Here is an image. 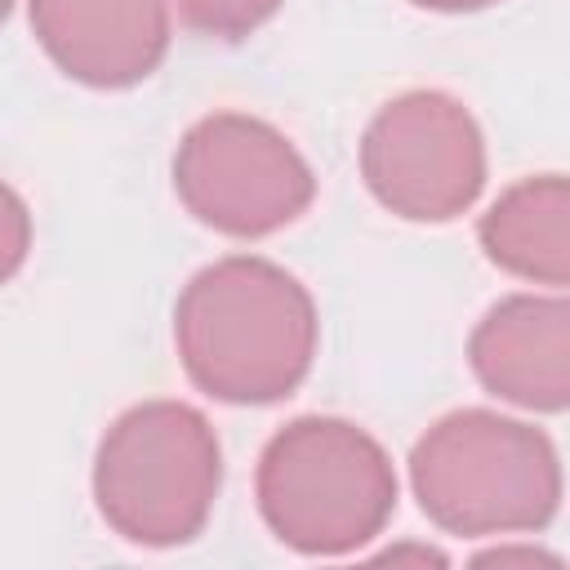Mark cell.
Here are the masks:
<instances>
[{
	"mask_svg": "<svg viewBox=\"0 0 570 570\" xmlns=\"http://www.w3.org/2000/svg\"><path fill=\"white\" fill-rule=\"evenodd\" d=\"M258 508L281 543L334 557L396 512V476L374 436L343 419H298L258 459Z\"/></svg>",
	"mask_w": 570,
	"mask_h": 570,
	"instance_id": "7a4b0ae2",
	"label": "cell"
},
{
	"mask_svg": "<svg viewBox=\"0 0 570 570\" xmlns=\"http://www.w3.org/2000/svg\"><path fill=\"white\" fill-rule=\"evenodd\" d=\"M94 494L116 534L151 548L187 543L218 494V436L183 401L134 405L98 445Z\"/></svg>",
	"mask_w": 570,
	"mask_h": 570,
	"instance_id": "277c9868",
	"label": "cell"
},
{
	"mask_svg": "<svg viewBox=\"0 0 570 570\" xmlns=\"http://www.w3.org/2000/svg\"><path fill=\"white\" fill-rule=\"evenodd\" d=\"M419 9H441V13H463V9H485L494 0H414Z\"/></svg>",
	"mask_w": 570,
	"mask_h": 570,
	"instance_id": "7c38bea8",
	"label": "cell"
},
{
	"mask_svg": "<svg viewBox=\"0 0 570 570\" xmlns=\"http://www.w3.org/2000/svg\"><path fill=\"white\" fill-rule=\"evenodd\" d=\"M566 303L561 298H503L472 334L476 379L517 405L561 410L566 405Z\"/></svg>",
	"mask_w": 570,
	"mask_h": 570,
	"instance_id": "ba28073f",
	"label": "cell"
},
{
	"mask_svg": "<svg viewBox=\"0 0 570 570\" xmlns=\"http://www.w3.org/2000/svg\"><path fill=\"white\" fill-rule=\"evenodd\" d=\"M31 27L67 76L98 89L151 76L169 49L165 0H31Z\"/></svg>",
	"mask_w": 570,
	"mask_h": 570,
	"instance_id": "52a82bcc",
	"label": "cell"
},
{
	"mask_svg": "<svg viewBox=\"0 0 570 570\" xmlns=\"http://www.w3.org/2000/svg\"><path fill=\"white\" fill-rule=\"evenodd\" d=\"M31 249V218H27V205L13 187L0 183V285L22 267Z\"/></svg>",
	"mask_w": 570,
	"mask_h": 570,
	"instance_id": "8fae6325",
	"label": "cell"
},
{
	"mask_svg": "<svg viewBox=\"0 0 570 570\" xmlns=\"http://www.w3.org/2000/svg\"><path fill=\"white\" fill-rule=\"evenodd\" d=\"M481 245H485L490 263H499L517 276L566 285L570 249H566V183H561V174L517 183L481 218Z\"/></svg>",
	"mask_w": 570,
	"mask_h": 570,
	"instance_id": "9c48e42d",
	"label": "cell"
},
{
	"mask_svg": "<svg viewBox=\"0 0 570 570\" xmlns=\"http://www.w3.org/2000/svg\"><path fill=\"white\" fill-rule=\"evenodd\" d=\"M174 187L200 223L227 236H267L316 196V178L289 138L240 111L191 125L174 156Z\"/></svg>",
	"mask_w": 570,
	"mask_h": 570,
	"instance_id": "5b68a950",
	"label": "cell"
},
{
	"mask_svg": "<svg viewBox=\"0 0 570 570\" xmlns=\"http://www.w3.org/2000/svg\"><path fill=\"white\" fill-rule=\"evenodd\" d=\"M281 0H178V13L191 31L205 36H223V40H240L254 27H263L276 13Z\"/></svg>",
	"mask_w": 570,
	"mask_h": 570,
	"instance_id": "30bf717a",
	"label": "cell"
},
{
	"mask_svg": "<svg viewBox=\"0 0 570 570\" xmlns=\"http://www.w3.org/2000/svg\"><path fill=\"white\" fill-rule=\"evenodd\" d=\"M4 13H9V0H0V22H4Z\"/></svg>",
	"mask_w": 570,
	"mask_h": 570,
	"instance_id": "4fadbf2b",
	"label": "cell"
},
{
	"mask_svg": "<svg viewBox=\"0 0 570 570\" xmlns=\"http://www.w3.org/2000/svg\"><path fill=\"white\" fill-rule=\"evenodd\" d=\"M410 476L423 512L454 534L539 530L561 499L552 441L490 410L441 419L414 445Z\"/></svg>",
	"mask_w": 570,
	"mask_h": 570,
	"instance_id": "3957f363",
	"label": "cell"
},
{
	"mask_svg": "<svg viewBox=\"0 0 570 570\" xmlns=\"http://www.w3.org/2000/svg\"><path fill=\"white\" fill-rule=\"evenodd\" d=\"M174 338L196 387L232 405H263L303 383L316 352V307L276 263L232 254L187 281Z\"/></svg>",
	"mask_w": 570,
	"mask_h": 570,
	"instance_id": "6da1fadb",
	"label": "cell"
},
{
	"mask_svg": "<svg viewBox=\"0 0 570 570\" xmlns=\"http://www.w3.org/2000/svg\"><path fill=\"white\" fill-rule=\"evenodd\" d=\"M361 169L370 191L392 214L445 223L476 200L485 183V147L472 116L454 98L419 89L387 102L370 120Z\"/></svg>",
	"mask_w": 570,
	"mask_h": 570,
	"instance_id": "8992f818",
	"label": "cell"
}]
</instances>
